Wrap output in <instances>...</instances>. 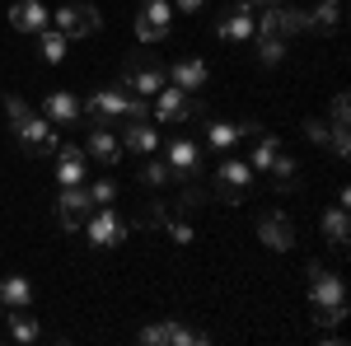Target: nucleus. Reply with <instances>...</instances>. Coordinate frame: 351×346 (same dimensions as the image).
Here are the masks:
<instances>
[{
    "mask_svg": "<svg viewBox=\"0 0 351 346\" xmlns=\"http://www.w3.org/2000/svg\"><path fill=\"white\" fill-rule=\"evenodd\" d=\"M80 112L94 127H122V122H132V94L122 84L117 89H94L89 103H80Z\"/></svg>",
    "mask_w": 351,
    "mask_h": 346,
    "instance_id": "1",
    "label": "nucleus"
},
{
    "mask_svg": "<svg viewBox=\"0 0 351 346\" xmlns=\"http://www.w3.org/2000/svg\"><path fill=\"white\" fill-rule=\"evenodd\" d=\"M150 122H160V127H173V122H206V108H202V99H192L183 89L164 84L155 108H150Z\"/></svg>",
    "mask_w": 351,
    "mask_h": 346,
    "instance_id": "2",
    "label": "nucleus"
},
{
    "mask_svg": "<svg viewBox=\"0 0 351 346\" xmlns=\"http://www.w3.org/2000/svg\"><path fill=\"white\" fill-rule=\"evenodd\" d=\"M248 187H253V164L234 160V155H230V160H220L216 187H211V192H216L225 206H243V201H248Z\"/></svg>",
    "mask_w": 351,
    "mask_h": 346,
    "instance_id": "3",
    "label": "nucleus"
},
{
    "mask_svg": "<svg viewBox=\"0 0 351 346\" xmlns=\"http://www.w3.org/2000/svg\"><path fill=\"white\" fill-rule=\"evenodd\" d=\"M84 230H89V243L94 248H117V243L132 234V220H122L112 206H94L89 220H84Z\"/></svg>",
    "mask_w": 351,
    "mask_h": 346,
    "instance_id": "4",
    "label": "nucleus"
},
{
    "mask_svg": "<svg viewBox=\"0 0 351 346\" xmlns=\"http://www.w3.org/2000/svg\"><path fill=\"white\" fill-rule=\"evenodd\" d=\"M52 28L66 33V38H94V33L104 28V14H99L94 5H61L52 14Z\"/></svg>",
    "mask_w": 351,
    "mask_h": 346,
    "instance_id": "5",
    "label": "nucleus"
},
{
    "mask_svg": "<svg viewBox=\"0 0 351 346\" xmlns=\"http://www.w3.org/2000/svg\"><path fill=\"white\" fill-rule=\"evenodd\" d=\"M14 136H19V145H24L28 155H43V160H52L56 145H61V140H56V127L47 122V117H38V112L24 117V122L14 127Z\"/></svg>",
    "mask_w": 351,
    "mask_h": 346,
    "instance_id": "6",
    "label": "nucleus"
},
{
    "mask_svg": "<svg viewBox=\"0 0 351 346\" xmlns=\"http://www.w3.org/2000/svg\"><path fill=\"white\" fill-rule=\"evenodd\" d=\"M173 28V5L169 0H145V10L136 14V42H160L164 33Z\"/></svg>",
    "mask_w": 351,
    "mask_h": 346,
    "instance_id": "7",
    "label": "nucleus"
},
{
    "mask_svg": "<svg viewBox=\"0 0 351 346\" xmlns=\"http://www.w3.org/2000/svg\"><path fill=\"white\" fill-rule=\"evenodd\" d=\"M94 211V201H89V192L80 183L61 187V201H56V220H61V230H84V220Z\"/></svg>",
    "mask_w": 351,
    "mask_h": 346,
    "instance_id": "8",
    "label": "nucleus"
},
{
    "mask_svg": "<svg viewBox=\"0 0 351 346\" xmlns=\"http://www.w3.org/2000/svg\"><path fill=\"white\" fill-rule=\"evenodd\" d=\"M342 299H347L342 276H332V271H324L319 262H309V304H314V309H328V304H342Z\"/></svg>",
    "mask_w": 351,
    "mask_h": 346,
    "instance_id": "9",
    "label": "nucleus"
},
{
    "mask_svg": "<svg viewBox=\"0 0 351 346\" xmlns=\"http://www.w3.org/2000/svg\"><path fill=\"white\" fill-rule=\"evenodd\" d=\"M164 84H169V75H164L160 61H127V75H122V89H136V94H160Z\"/></svg>",
    "mask_w": 351,
    "mask_h": 346,
    "instance_id": "10",
    "label": "nucleus"
},
{
    "mask_svg": "<svg viewBox=\"0 0 351 346\" xmlns=\"http://www.w3.org/2000/svg\"><path fill=\"white\" fill-rule=\"evenodd\" d=\"M258 239L267 243L271 253H291L295 248V225L286 220V211H267L258 220Z\"/></svg>",
    "mask_w": 351,
    "mask_h": 346,
    "instance_id": "11",
    "label": "nucleus"
},
{
    "mask_svg": "<svg viewBox=\"0 0 351 346\" xmlns=\"http://www.w3.org/2000/svg\"><path fill=\"white\" fill-rule=\"evenodd\" d=\"M164 164H169V173H178V178H197V169H202V145L178 136V140H169Z\"/></svg>",
    "mask_w": 351,
    "mask_h": 346,
    "instance_id": "12",
    "label": "nucleus"
},
{
    "mask_svg": "<svg viewBox=\"0 0 351 346\" xmlns=\"http://www.w3.org/2000/svg\"><path fill=\"white\" fill-rule=\"evenodd\" d=\"M47 24H52V14H47L43 0H14L10 5V28L14 33H43Z\"/></svg>",
    "mask_w": 351,
    "mask_h": 346,
    "instance_id": "13",
    "label": "nucleus"
},
{
    "mask_svg": "<svg viewBox=\"0 0 351 346\" xmlns=\"http://www.w3.org/2000/svg\"><path fill=\"white\" fill-rule=\"evenodd\" d=\"M164 75H169L173 89H183V94H197V89H206V80H211L206 61H173V66H164Z\"/></svg>",
    "mask_w": 351,
    "mask_h": 346,
    "instance_id": "14",
    "label": "nucleus"
},
{
    "mask_svg": "<svg viewBox=\"0 0 351 346\" xmlns=\"http://www.w3.org/2000/svg\"><path fill=\"white\" fill-rule=\"evenodd\" d=\"M253 14H258V10H253L248 0H239V5H234V10H230V14L220 19L216 33L225 38V42H248V38H253V24H258Z\"/></svg>",
    "mask_w": 351,
    "mask_h": 346,
    "instance_id": "15",
    "label": "nucleus"
},
{
    "mask_svg": "<svg viewBox=\"0 0 351 346\" xmlns=\"http://www.w3.org/2000/svg\"><path fill=\"white\" fill-rule=\"evenodd\" d=\"M43 117H47L52 127H71V122H80V99L66 94V89H52V94L43 99Z\"/></svg>",
    "mask_w": 351,
    "mask_h": 346,
    "instance_id": "16",
    "label": "nucleus"
},
{
    "mask_svg": "<svg viewBox=\"0 0 351 346\" xmlns=\"http://www.w3.org/2000/svg\"><path fill=\"white\" fill-rule=\"evenodd\" d=\"M52 160H56V183H61V187L84 183V169H89L84 160H89V155H84L80 145H56V155H52Z\"/></svg>",
    "mask_w": 351,
    "mask_h": 346,
    "instance_id": "17",
    "label": "nucleus"
},
{
    "mask_svg": "<svg viewBox=\"0 0 351 346\" xmlns=\"http://www.w3.org/2000/svg\"><path fill=\"white\" fill-rule=\"evenodd\" d=\"M122 145L136 150V155H150V150L160 145V132L150 127V117H145V122H122Z\"/></svg>",
    "mask_w": 351,
    "mask_h": 346,
    "instance_id": "18",
    "label": "nucleus"
},
{
    "mask_svg": "<svg viewBox=\"0 0 351 346\" xmlns=\"http://www.w3.org/2000/svg\"><path fill=\"white\" fill-rule=\"evenodd\" d=\"M84 155H94L99 164H117L122 160V140L108 132V127H89V150Z\"/></svg>",
    "mask_w": 351,
    "mask_h": 346,
    "instance_id": "19",
    "label": "nucleus"
},
{
    "mask_svg": "<svg viewBox=\"0 0 351 346\" xmlns=\"http://www.w3.org/2000/svg\"><path fill=\"white\" fill-rule=\"evenodd\" d=\"M342 28V0H319L309 10V33H337Z\"/></svg>",
    "mask_w": 351,
    "mask_h": 346,
    "instance_id": "20",
    "label": "nucleus"
},
{
    "mask_svg": "<svg viewBox=\"0 0 351 346\" xmlns=\"http://www.w3.org/2000/svg\"><path fill=\"white\" fill-rule=\"evenodd\" d=\"M319 230H324V239L332 243V248H347V234H351L347 206H332V211H324V220H319Z\"/></svg>",
    "mask_w": 351,
    "mask_h": 346,
    "instance_id": "21",
    "label": "nucleus"
},
{
    "mask_svg": "<svg viewBox=\"0 0 351 346\" xmlns=\"http://www.w3.org/2000/svg\"><path fill=\"white\" fill-rule=\"evenodd\" d=\"M28 299H33L28 276H5V281H0V304H5V309H28Z\"/></svg>",
    "mask_w": 351,
    "mask_h": 346,
    "instance_id": "22",
    "label": "nucleus"
},
{
    "mask_svg": "<svg viewBox=\"0 0 351 346\" xmlns=\"http://www.w3.org/2000/svg\"><path fill=\"white\" fill-rule=\"evenodd\" d=\"M5 319H10V337H14V342H38L43 328H38V319H33L28 309H10Z\"/></svg>",
    "mask_w": 351,
    "mask_h": 346,
    "instance_id": "23",
    "label": "nucleus"
},
{
    "mask_svg": "<svg viewBox=\"0 0 351 346\" xmlns=\"http://www.w3.org/2000/svg\"><path fill=\"white\" fill-rule=\"evenodd\" d=\"M206 201H211V187L192 183V187H183V197L173 201V215H183V220H188V215H192V211H202Z\"/></svg>",
    "mask_w": 351,
    "mask_h": 346,
    "instance_id": "24",
    "label": "nucleus"
},
{
    "mask_svg": "<svg viewBox=\"0 0 351 346\" xmlns=\"http://www.w3.org/2000/svg\"><path fill=\"white\" fill-rule=\"evenodd\" d=\"M267 173H271V187L276 192H286V187H295V160L286 155V145H281V155L267 164Z\"/></svg>",
    "mask_w": 351,
    "mask_h": 346,
    "instance_id": "25",
    "label": "nucleus"
},
{
    "mask_svg": "<svg viewBox=\"0 0 351 346\" xmlns=\"http://www.w3.org/2000/svg\"><path fill=\"white\" fill-rule=\"evenodd\" d=\"M38 42H43V61H47V66H61V61H66V33H56V28L47 24L38 33Z\"/></svg>",
    "mask_w": 351,
    "mask_h": 346,
    "instance_id": "26",
    "label": "nucleus"
},
{
    "mask_svg": "<svg viewBox=\"0 0 351 346\" xmlns=\"http://www.w3.org/2000/svg\"><path fill=\"white\" fill-rule=\"evenodd\" d=\"M276 19H281V33H309V10H295V5H276Z\"/></svg>",
    "mask_w": 351,
    "mask_h": 346,
    "instance_id": "27",
    "label": "nucleus"
},
{
    "mask_svg": "<svg viewBox=\"0 0 351 346\" xmlns=\"http://www.w3.org/2000/svg\"><path fill=\"white\" fill-rule=\"evenodd\" d=\"M276 155H281V140H276L271 132H263V136H258V145H253V155H248V164H253V169H267Z\"/></svg>",
    "mask_w": 351,
    "mask_h": 346,
    "instance_id": "28",
    "label": "nucleus"
},
{
    "mask_svg": "<svg viewBox=\"0 0 351 346\" xmlns=\"http://www.w3.org/2000/svg\"><path fill=\"white\" fill-rule=\"evenodd\" d=\"M258 61L263 66H281L286 61V38H258Z\"/></svg>",
    "mask_w": 351,
    "mask_h": 346,
    "instance_id": "29",
    "label": "nucleus"
},
{
    "mask_svg": "<svg viewBox=\"0 0 351 346\" xmlns=\"http://www.w3.org/2000/svg\"><path fill=\"white\" fill-rule=\"evenodd\" d=\"M206 140H211L216 150H230V145L239 140V127H234V122H211V127H206Z\"/></svg>",
    "mask_w": 351,
    "mask_h": 346,
    "instance_id": "30",
    "label": "nucleus"
},
{
    "mask_svg": "<svg viewBox=\"0 0 351 346\" xmlns=\"http://www.w3.org/2000/svg\"><path fill=\"white\" fill-rule=\"evenodd\" d=\"M136 342L145 346H173V323H155V328H141V337Z\"/></svg>",
    "mask_w": 351,
    "mask_h": 346,
    "instance_id": "31",
    "label": "nucleus"
},
{
    "mask_svg": "<svg viewBox=\"0 0 351 346\" xmlns=\"http://www.w3.org/2000/svg\"><path fill=\"white\" fill-rule=\"evenodd\" d=\"M169 178H173V173H169V164H164V160H145V169H141V183H145V187H164Z\"/></svg>",
    "mask_w": 351,
    "mask_h": 346,
    "instance_id": "32",
    "label": "nucleus"
},
{
    "mask_svg": "<svg viewBox=\"0 0 351 346\" xmlns=\"http://www.w3.org/2000/svg\"><path fill=\"white\" fill-rule=\"evenodd\" d=\"M164 234H169L173 243H192V239H197V234H192V225L183 220V215H169V220H164Z\"/></svg>",
    "mask_w": 351,
    "mask_h": 346,
    "instance_id": "33",
    "label": "nucleus"
},
{
    "mask_svg": "<svg viewBox=\"0 0 351 346\" xmlns=\"http://www.w3.org/2000/svg\"><path fill=\"white\" fill-rule=\"evenodd\" d=\"M164 220H169L164 201H150V206H145V215L136 220V230H164Z\"/></svg>",
    "mask_w": 351,
    "mask_h": 346,
    "instance_id": "34",
    "label": "nucleus"
},
{
    "mask_svg": "<svg viewBox=\"0 0 351 346\" xmlns=\"http://www.w3.org/2000/svg\"><path fill=\"white\" fill-rule=\"evenodd\" d=\"M328 145H332L337 160H347V155H351V132H347V127H328Z\"/></svg>",
    "mask_w": 351,
    "mask_h": 346,
    "instance_id": "35",
    "label": "nucleus"
},
{
    "mask_svg": "<svg viewBox=\"0 0 351 346\" xmlns=\"http://www.w3.org/2000/svg\"><path fill=\"white\" fill-rule=\"evenodd\" d=\"M347 299H342V304H328V309H319V314H314V319H319V328H337V323H347Z\"/></svg>",
    "mask_w": 351,
    "mask_h": 346,
    "instance_id": "36",
    "label": "nucleus"
},
{
    "mask_svg": "<svg viewBox=\"0 0 351 346\" xmlns=\"http://www.w3.org/2000/svg\"><path fill=\"white\" fill-rule=\"evenodd\" d=\"M347 122H351V99L337 94V99H332V112H328V127H347Z\"/></svg>",
    "mask_w": 351,
    "mask_h": 346,
    "instance_id": "37",
    "label": "nucleus"
},
{
    "mask_svg": "<svg viewBox=\"0 0 351 346\" xmlns=\"http://www.w3.org/2000/svg\"><path fill=\"white\" fill-rule=\"evenodd\" d=\"M112 197H117V183H112V178L89 187V201H94V206H112Z\"/></svg>",
    "mask_w": 351,
    "mask_h": 346,
    "instance_id": "38",
    "label": "nucleus"
},
{
    "mask_svg": "<svg viewBox=\"0 0 351 346\" xmlns=\"http://www.w3.org/2000/svg\"><path fill=\"white\" fill-rule=\"evenodd\" d=\"M5 112H10V122H14V127H19L24 117H33V108H28L19 94H5Z\"/></svg>",
    "mask_w": 351,
    "mask_h": 346,
    "instance_id": "39",
    "label": "nucleus"
},
{
    "mask_svg": "<svg viewBox=\"0 0 351 346\" xmlns=\"http://www.w3.org/2000/svg\"><path fill=\"white\" fill-rule=\"evenodd\" d=\"M304 136H309L314 145H328V127H324V117H309V122H304Z\"/></svg>",
    "mask_w": 351,
    "mask_h": 346,
    "instance_id": "40",
    "label": "nucleus"
},
{
    "mask_svg": "<svg viewBox=\"0 0 351 346\" xmlns=\"http://www.w3.org/2000/svg\"><path fill=\"white\" fill-rule=\"evenodd\" d=\"M169 5H178L183 14H197V10H206V0H169Z\"/></svg>",
    "mask_w": 351,
    "mask_h": 346,
    "instance_id": "41",
    "label": "nucleus"
},
{
    "mask_svg": "<svg viewBox=\"0 0 351 346\" xmlns=\"http://www.w3.org/2000/svg\"><path fill=\"white\" fill-rule=\"evenodd\" d=\"M253 10H271V5H281V0H248Z\"/></svg>",
    "mask_w": 351,
    "mask_h": 346,
    "instance_id": "42",
    "label": "nucleus"
}]
</instances>
